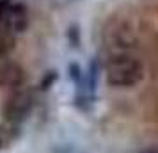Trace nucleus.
<instances>
[{
    "mask_svg": "<svg viewBox=\"0 0 158 153\" xmlns=\"http://www.w3.org/2000/svg\"><path fill=\"white\" fill-rule=\"evenodd\" d=\"M105 75L112 87H133L142 80L144 66L131 53H115L108 59Z\"/></svg>",
    "mask_w": 158,
    "mask_h": 153,
    "instance_id": "f257e3e1",
    "label": "nucleus"
},
{
    "mask_svg": "<svg viewBox=\"0 0 158 153\" xmlns=\"http://www.w3.org/2000/svg\"><path fill=\"white\" fill-rule=\"evenodd\" d=\"M139 153H158V144L148 146V148H144V150H140Z\"/></svg>",
    "mask_w": 158,
    "mask_h": 153,
    "instance_id": "7ed1b4c3",
    "label": "nucleus"
},
{
    "mask_svg": "<svg viewBox=\"0 0 158 153\" xmlns=\"http://www.w3.org/2000/svg\"><path fill=\"white\" fill-rule=\"evenodd\" d=\"M29 23L27 7L20 0H0V27L7 32H22Z\"/></svg>",
    "mask_w": 158,
    "mask_h": 153,
    "instance_id": "f03ea898",
    "label": "nucleus"
},
{
    "mask_svg": "<svg viewBox=\"0 0 158 153\" xmlns=\"http://www.w3.org/2000/svg\"><path fill=\"white\" fill-rule=\"evenodd\" d=\"M57 153H75L73 150H69V148H66V150H62V151H57Z\"/></svg>",
    "mask_w": 158,
    "mask_h": 153,
    "instance_id": "20e7f679",
    "label": "nucleus"
}]
</instances>
